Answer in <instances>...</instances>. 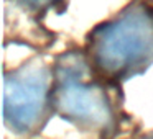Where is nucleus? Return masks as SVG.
I'll use <instances>...</instances> for the list:
<instances>
[{"mask_svg": "<svg viewBox=\"0 0 153 139\" xmlns=\"http://www.w3.org/2000/svg\"><path fill=\"white\" fill-rule=\"evenodd\" d=\"M51 103L61 116L87 129H107L114 121L105 90L89 77L87 62L77 54L63 56L58 62Z\"/></svg>", "mask_w": 153, "mask_h": 139, "instance_id": "nucleus-2", "label": "nucleus"}, {"mask_svg": "<svg viewBox=\"0 0 153 139\" xmlns=\"http://www.w3.org/2000/svg\"><path fill=\"white\" fill-rule=\"evenodd\" d=\"M18 2L31 12H43L54 4V0H18Z\"/></svg>", "mask_w": 153, "mask_h": 139, "instance_id": "nucleus-4", "label": "nucleus"}, {"mask_svg": "<svg viewBox=\"0 0 153 139\" xmlns=\"http://www.w3.org/2000/svg\"><path fill=\"white\" fill-rule=\"evenodd\" d=\"M142 139H153V132H150V134H146V136H143Z\"/></svg>", "mask_w": 153, "mask_h": 139, "instance_id": "nucleus-5", "label": "nucleus"}, {"mask_svg": "<svg viewBox=\"0 0 153 139\" xmlns=\"http://www.w3.org/2000/svg\"><path fill=\"white\" fill-rule=\"evenodd\" d=\"M51 74L43 64H31L5 75L4 118L15 132H30L40 126L53 102Z\"/></svg>", "mask_w": 153, "mask_h": 139, "instance_id": "nucleus-3", "label": "nucleus"}, {"mask_svg": "<svg viewBox=\"0 0 153 139\" xmlns=\"http://www.w3.org/2000/svg\"><path fill=\"white\" fill-rule=\"evenodd\" d=\"M92 64L110 79L128 77L153 61V13L142 4L130 5L91 36Z\"/></svg>", "mask_w": 153, "mask_h": 139, "instance_id": "nucleus-1", "label": "nucleus"}]
</instances>
